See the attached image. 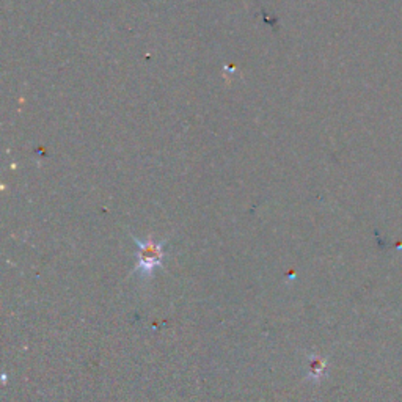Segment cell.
I'll return each instance as SVG.
<instances>
[{
	"instance_id": "6da1fadb",
	"label": "cell",
	"mask_w": 402,
	"mask_h": 402,
	"mask_svg": "<svg viewBox=\"0 0 402 402\" xmlns=\"http://www.w3.org/2000/svg\"><path fill=\"white\" fill-rule=\"evenodd\" d=\"M137 272L140 275H151L156 268H159L163 260V243H156L154 241L142 242L137 241Z\"/></svg>"
}]
</instances>
